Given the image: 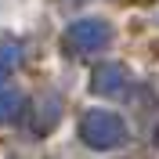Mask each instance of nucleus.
I'll list each match as a JSON object with an SVG mask.
<instances>
[{"instance_id": "20e7f679", "label": "nucleus", "mask_w": 159, "mask_h": 159, "mask_svg": "<svg viewBox=\"0 0 159 159\" xmlns=\"http://www.w3.org/2000/svg\"><path fill=\"white\" fill-rule=\"evenodd\" d=\"M22 105H25L22 90H15V87H0V123H11V119H18Z\"/></svg>"}, {"instance_id": "f257e3e1", "label": "nucleus", "mask_w": 159, "mask_h": 159, "mask_svg": "<svg viewBox=\"0 0 159 159\" xmlns=\"http://www.w3.org/2000/svg\"><path fill=\"white\" fill-rule=\"evenodd\" d=\"M80 138L90 148H116V145L127 141V123L109 109H90L80 119Z\"/></svg>"}, {"instance_id": "f03ea898", "label": "nucleus", "mask_w": 159, "mask_h": 159, "mask_svg": "<svg viewBox=\"0 0 159 159\" xmlns=\"http://www.w3.org/2000/svg\"><path fill=\"white\" fill-rule=\"evenodd\" d=\"M69 43L80 51H105L112 43V25L101 18H80L69 25Z\"/></svg>"}, {"instance_id": "39448f33", "label": "nucleus", "mask_w": 159, "mask_h": 159, "mask_svg": "<svg viewBox=\"0 0 159 159\" xmlns=\"http://www.w3.org/2000/svg\"><path fill=\"white\" fill-rule=\"evenodd\" d=\"M18 61H22V47L15 43V40H4V43H0V76L11 72Z\"/></svg>"}, {"instance_id": "7ed1b4c3", "label": "nucleus", "mask_w": 159, "mask_h": 159, "mask_svg": "<svg viewBox=\"0 0 159 159\" xmlns=\"http://www.w3.org/2000/svg\"><path fill=\"white\" fill-rule=\"evenodd\" d=\"M90 87H94V94H105V98H123L130 87V76L123 65H116V61H105V65H98L94 69V76H90Z\"/></svg>"}]
</instances>
